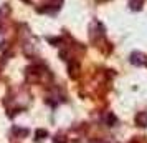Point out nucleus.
I'll return each mask as SVG.
<instances>
[{"mask_svg": "<svg viewBox=\"0 0 147 143\" xmlns=\"http://www.w3.org/2000/svg\"><path fill=\"white\" fill-rule=\"evenodd\" d=\"M107 122L109 123H116V116L114 115H107Z\"/></svg>", "mask_w": 147, "mask_h": 143, "instance_id": "nucleus-4", "label": "nucleus"}, {"mask_svg": "<svg viewBox=\"0 0 147 143\" xmlns=\"http://www.w3.org/2000/svg\"><path fill=\"white\" fill-rule=\"evenodd\" d=\"M136 123L139 127H147V113L146 112H140V113L136 115Z\"/></svg>", "mask_w": 147, "mask_h": 143, "instance_id": "nucleus-1", "label": "nucleus"}, {"mask_svg": "<svg viewBox=\"0 0 147 143\" xmlns=\"http://www.w3.org/2000/svg\"><path fill=\"white\" fill-rule=\"evenodd\" d=\"M142 7V0H131V8L132 10H139Z\"/></svg>", "mask_w": 147, "mask_h": 143, "instance_id": "nucleus-3", "label": "nucleus"}, {"mask_svg": "<svg viewBox=\"0 0 147 143\" xmlns=\"http://www.w3.org/2000/svg\"><path fill=\"white\" fill-rule=\"evenodd\" d=\"M131 63H134V65H142V63H144V55L134 52V53L131 55Z\"/></svg>", "mask_w": 147, "mask_h": 143, "instance_id": "nucleus-2", "label": "nucleus"}]
</instances>
